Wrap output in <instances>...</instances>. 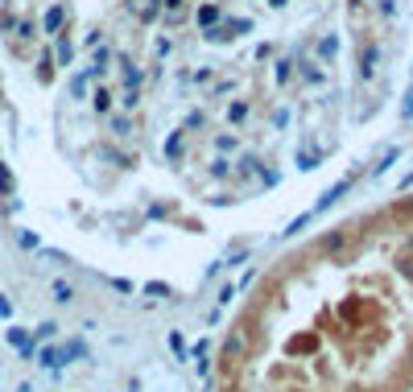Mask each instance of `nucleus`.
<instances>
[{"label":"nucleus","instance_id":"f03ea898","mask_svg":"<svg viewBox=\"0 0 413 392\" xmlns=\"http://www.w3.org/2000/svg\"><path fill=\"white\" fill-rule=\"evenodd\" d=\"M215 392H413V194L281 252L219 339Z\"/></svg>","mask_w":413,"mask_h":392},{"label":"nucleus","instance_id":"f257e3e1","mask_svg":"<svg viewBox=\"0 0 413 392\" xmlns=\"http://www.w3.org/2000/svg\"><path fill=\"white\" fill-rule=\"evenodd\" d=\"M413 0H0V42L99 186L244 207L384 112Z\"/></svg>","mask_w":413,"mask_h":392}]
</instances>
